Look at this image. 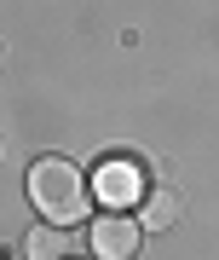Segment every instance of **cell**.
Listing matches in <instances>:
<instances>
[{
    "instance_id": "obj_6",
    "label": "cell",
    "mask_w": 219,
    "mask_h": 260,
    "mask_svg": "<svg viewBox=\"0 0 219 260\" xmlns=\"http://www.w3.org/2000/svg\"><path fill=\"white\" fill-rule=\"evenodd\" d=\"M64 260H75V254H64Z\"/></svg>"
},
{
    "instance_id": "obj_5",
    "label": "cell",
    "mask_w": 219,
    "mask_h": 260,
    "mask_svg": "<svg viewBox=\"0 0 219 260\" xmlns=\"http://www.w3.org/2000/svg\"><path fill=\"white\" fill-rule=\"evenodd\" d=\"M173 220H179V197L173 191H150L144 197V225H150V232H167Z\"/></svg>"
},
{
    "instance_id": "obj_4",
    "label": "cell",
    "mask_w": 219,
    "mask_h": 260,
    "mask_svg": "<svg viewBox=\"0 0 219 260\" xmlns=\"http://www.w3.org/2000/svg\"><path fill=\"white\" fill-rule=\"evenodd\" d=\"M23 254L29 260H64L69 254V225H35L23 237Z\"/></svg>"
},
{
    "instance_id": "obj_1",
    "label": "cell",
    "mask_w": 219,
    "mask_h": 260,
    "mask_svg": "<svg viewBox=\"0 0 219 260\" xmlns=\"http://www.w3.org/2000/svg\"><path fill=\"white\" fill-rule=\"evenodd\" d=\"M29 203L46 214V225H75L87 214V179L69 156H41L29 168Z\"/></svg>"
},
{
    "instance_id": "obj_3",
    "label": "cell",
    "mask_w": 219,
    "mask_h": 260,
    "mask_svg": "<svg viewBox=\"0 0 219 260\" xmlns=\"http://www.w3.org/2000/svg\"><path fill=\"white\" fill-rule=\"evenodd\" d=\"M138 243H144V225L127 220V214H98L92 220V254L98 260H133Z\"/></svg>"
},
{
    "instance_id": "obj_2",
    "label": "cell",
    "mask_w": 219,
    "mask_h": 260,
    "mask_svg": "<svg viewBox=\"0 0 219 260\" xmlns=\"http://www.w3.org/2000/svg\"><path fill=\"white\" fill-rule=\"evenodd\" d=\"M92 191H98V203L110 214H121L127 203H138L144 197V168H138L133 156H104L98 162V179H92Z\"/></svg>"
}]
</instances>
